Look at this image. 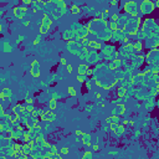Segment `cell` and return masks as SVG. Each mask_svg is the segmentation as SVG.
Masks as SVG:
<instances>
[{
    "mask_svg": "<svg viewBox=\"0 0 159 159\" xmlns=\"http://www.w3.org/2000/svg\"><path fill=\"white\" fill-rule=\"evenodd\" d=\"M29 24H30V23H29V21H24V25H25V26H27V25H29Z\"/></svg>",
    "mask_w": 159,
    "mask_h": 159,
    "instance_id": "54",
    "label": "cell"
},
{
    "mask_svg": "<svg viewBox=\"0 0 159 159\" xmlns=\"http://www.w3.org/2000/svg\"><path fill=\"white\" fill-rule=\"evenodd\" d=\"M86 111H87V112H91V111H92V107H91V106H87V107H86Z\"/></svg>",
    "mask_w": 159,
    "mask_h": 159,
    "instance_id": "49",
    "label": "cell"
},
{
    "mask_svg": "<svg viewBox=\"0 0 159 159\" xmlns=\"http://www.w3.org/2000/svg\"><path fill=\"white\" fill-rule=\"evenodd\" d=\"M50 152H52V153H58V152H57V147L55 145V144H51V147H50Z\"/></svg>",
    "mask_w": 159,
    "mask_h": 159,
    "instance_id": "37",
    "label": "cell"
},
{
    "mask_svg": "<svg viewBox=\"0 0 159 159\" xmlns=\"http://www.w3.org/2000/svg\"><path fill=\"white\" fill-rule=\"evenodd\" d=\"M119 65H120V61H119L118 58H116V60H113L112 62H109V63H108V67L111 68V70H116V68L119 66Z\"/></svg>",
    "mask_w": 159,
    "mask_h": 159,
    "instance_id": "12",
    "label": "cell"
},
{
    "mask_svg": "<svg viewBox=\"0 0 159 159\" xmlns=\"http://www.w3.org/2000/svg\"><path fill=\"white\" fill-rule=\"evenodd\" d=\"M78 82H87V75H77V77H76Z\"/></svg>",
    "mask_w": 159,
    "mask_h": 159,
    "instance_id": "24",
    "label": "cell"
},
{
    "mask_svg": "<svg viewBox=\"0 0 159 159\" xmlns=\"http://www.w3.org/2000/svg\"><path fill=\"white\" fill-rule=\"evenodd\" d=\"M109 30L112 32H117L118 31V23H116V21H109Z\"/></svg>",
    "mask_w": 159,
    "mask_h": 159,
    "instance_id": "15",
    "label": "cell"
},
{
    "mask_svg": "<svg viewBox=\"0 0 159 159\" xmlns=\"http://www.w3.org/2000/svg\"><path fill=\"white\" fill-rule=\"evenodd\" d=\"M42 112H43V111H40V109H35V111L31 113V116L34 117V118H37L39 116H41V114H42Z\"/></svg>",
    "mask_w": 159,
    "mask_h": 159,
    "instance_id": "27",
    "label": "cell"
},
{
    "mask_svg": "<svg viewBox=\"0 0 159 159\" xmlns=\"http://www.w3.org/2000/svg\"><path fill=\"white\" fill-rule=\"evenodd\" d=\"M87 71H88V66H87L86 63L78 65V67H77V73L78 75H86Z\"/></svg>",
    "mask_w": 159,
    "mask_h": 159,
    "instance_id": "8",
    "label": "cell"
},
{
    "mask_svg": "<svg viewBox=\"0 0 159 159\" xmlns=\"http://www.w3.org/2000/svg\"><path fill=\"white\" fill-rule=\"evenodd\" d=\"M155 5H157V6L159 8V1H157V4H155Z\"/></svg>",
    "mask_w": 159,
    "mask_h": 159,
    "instance_id": "56",
    "label": "cell"
},
{
    "mask_svg": "<svg viewBox=\"0 0 159 159\" xmlns=\"http://www.w3.org/2000/svg\"><path fill=\"white\" fill-rule=\"evenodd\" d=\"M92 73H93V71H92V70H90V68H88V71H87V73H86V75H87V76H88V75H90V76H91V75H92Z\"/></svg>",
    "mask_w": 159,
    "mask_h": 159,
    "instance_id": "50",
    "label": "cell"
},
{
    "mask_svg": "<svg viewBox=\"0 0 159 159\" xmlns=\"http://www.w3.org/2000/svg\"><path fill=\"white\" fill-rule=\"evenodd\" d=\"M88 47L91 48H95V50H101L102 48V45L98 41H95V40H90L88 41Z\"/></svg>",
    "mask_w": 159,
    "mask_h": 159,
    "instance_id": "7",
    "label": "cell"
},
{
    "mask_svg": "<svg viewBox=\"0 0 159 159\" xmlns=\"http://www.w3.org/2000/svg\"><path fill=\"white\" fill-rule=\"evenodd\" d=\"M81 159H92V153L91 152H85Z\"/></svg>",
    "mask_w": 159,
    "mask_h": 159,
    "instance_id": "31",
    "label": "cell"
},
{
    "mask_svg": "<svg viewBox=\"0 0 159 159\" xmlns=\"http://www.w3.org/2000/svg\"><path fill=\"white\" fill-rule=\"evenodd\" d=\"M60 62H61V65H63V66H67V62H66V58H61V60H60Z\"/></svg>",
    "mask_w": 159,
    "mask_h": 159,
    "instance_id": "42",
    "label": "cell"
},
{
    "mask_svg": "<svg viewBox=\"0 0 159 159\" xmlns=\"http://www.w3.org/2000/svg\"><path fill=\"white\" fill-rule=\"evenodd\" d=\"M62 37H63V40H71V37H73L72 31H71L70 29L68 30H65L63 34H62Z\"/></svg>",
    "mask_w": 159,
    "mask_h": 159,
    "instance_id": "14",
    "label": "cell"
},
{
    "mask_svg": "<svg viewBox=\"0 0 159 159\" xmlns=\"http://www.w3.org/2000/svg\"><path fill=\"white\" fill-rule=\"evenodd\" d=\"M21 135H23V132H20V130H18V129H14V133H13V139H19Z\"/></svg>",
    "mask_w": 159,
    "mask_h": 159,
    "instance_id": "23",
    "label": "cell"
},
{
    "mask_svg": "<svg viewBox=\"0 0 159 159\" xmlns=\"http://www.w3.org/2000/svg\"><path fill=\"white\" fill-rule=\"evenodd\" d=\"M85 83H86V87H87V90H91V88H92V85H91V82H90V81L85 82Z\"/></svg>",
    "mask_w": 159,
    "mask_h": 159,
    "instance_id": "43",
    "label": "cell"
},
{
    "mask_svg": "<svg viewBox=\"0 0 159 159\" xmlns=\"http://www.w3.org/2000/svg\"><path fill=\"white\" fill-rule=\"evenodd\" d=\"M124 132H125V128L123 127L122 124H119V125H118V128H117V130H116V133H114V134L119 137V135H123V134H124Z\"/></svg>",
    "mask_w": 159,
    "mask_h": 159,
    "instance_id": "16",
    "label": "cell"
},
{
    "mask_svg": "<svg viewBox=\"0 0 159 159\" xmlns=\"http://www.w3.org/2000/svg\"><path fill=\"white\" fill-rule=\"evenodd\" d=\"M124 11L129 14L132 18H138L139 15V6L135 1H127L124 4Z\"/></svg>",
    "mask_w": 159,
    "mask_h": 159,
    "instance_id": "1",
    "label": "cell"
},
{
    "mask_svg": "<svg viewBox=\"0 0 159 159\" xmlns=\"http://www.w3.org/2000/svg\"><path fill=\"white\" fill-rule=\"evenodd\" d=\"M56 118H57L56 113H53V112H52V113L50 114V117H48V122H53V120L56 119Z\"/></svg>",
    "mask_w": 159,
    "mask_h": 159,
    "instance_id": "35",
    "label": "cell"
},
{
    "mask_svg": "<svg viewBox=\"0 0 159 159\" xmlns=\"http://www.w3.org/2000/svg\"><path fill=\"white\" fill-rule=\"evenodd\" d=\"M118 96L119 97H124L125 96V87H119L118 88Z\"/></svg>",
    "mask_w": 159,
    "mask_h": 159,
    "instance_id": "28",
    "label": "cell"
},
{
    "mask_svg": "<svg viewBox=\"0 0 159 159\" xmlns=\"http://www.w3.org/2000/svg\"><path fill=\"white\" fill-rule=\"evenodd\" d=\"M71 13H72L73 15H77V14H80V11H81V8L80 6H77V5H72V6H71Z\"/></svg>",
    "mask_w": 159,
    "mask_h": 159,
    "instance_id": "18",
    "label": "cell"
},
{
    "mask_svg": "<svg viewBox=\"0 0 159 159\" xmlns=\"http://www.w3.org/2000/svg\"><path fill=\"white\" fill-rule=\"evenodd\" d=\"M75 134L77 135V137H83V132H82V130H80V129H76V132H75Z\"/></svg>",
    "mask_w": 159,
    "mask_h": 159,
    "instance_id": "39",
    "label": "cell"
},
{
    "mask_svg": "<svg viewBox=\"0 0 159 159\" xmlns=\"http://www.w3.org/2000/svg\"><path fill=\"white\" fill-rule=\"evenodd\" d=\"M67 13V9H63V10H61V11H60V16H62V15H65Z\"/></svg>",
    "mask_w": 159,
    "mask_h": 159,
    "instance_id": "46",
    "label": "cell"
},
{
    "mask_svg": "<svg viewBox=\"0 0 159 159\" xmlns=\"http://www.w3.org/2000/svg\"><path fill=\"white\" fill-rule=\"evenodd\" d=\"M30 73L32 77H39L40 76V62L37 60H34L30 67Z\"/></svg>",
    "mask_w": 159,
    "mask_h": 159,
    "instance_id": "4",
    "label": "cell"
},
{
    "mask_svg": "<svg viewBox=\"0 0 159 159\" xmlns=\"http://www.w3.org/2000/svg\"><path fill=\"white\" fill-rule=\"evenodd\" d=\"M92 148H93V150H95V152H97V150H100V147H98L97 144H95V145H93Z\"/></svg>",
    "mask_w": 159,
    "mask_h": 159,
    "instance_id": "48",
    "label": "cell"
},
{
    "mask_svg": "<svg viewBox=\"0 0 159 159\" xmlns=\"http://www.w3.org/2000/svg\"><path fill=\"white\" fill-rule=\"evenodd\" d=\"M118 125H119V123H114V124H111V125H109V129H111L113 133H116V130H117V128H118Z\"/></svg>",
    "mask_w": 159,
    "mask_h": 159,
    "instance_id": "34",
    "label": "cell"
},
{
    "mask_svg": "<svg viewBox=\"0 0 159 159\" xmlns=\"http://www.w3.org/2000/svg\"><path fill=\"white\" fill-rule=\"evenodd\" d=\"M26 10H27L26 6H15V8L13 9V14H14L15 18L23 20L24 16H25V14H26Z\"/></svg>",
    "mask_w": 159,
    "mask_h": 159,
    "instance_id": "3",
    "label": "cell"
},
{
    "mask_svg": "<svg viewBox=\"0 0 159 159\" xmlns=\"http://www.w3.org/2000/svg\"><path fill=\"white\" fill-rule=\"evenodd\" d=\"M66 71H67V72L68 73H71V72H72V65H67V66H66Z\"/></svg>",
    "mask_w": 159,
    "mask_h": 159,
    "instance_id": "40",
    "label": "cell"
},
{
    "mask_svg": "<svg viewBox=\"0 0 159 159\" xmlns=\"http://www.w3.org/2000/svg\"><path fill=\"white\" fill-rule=\"evenodd\" d=\"M23 40H24V36H23V35H20V36L18 37V40H16V42H18V43H19V42H21V41H23Z\"/></svg>",
    "mask_w": 159,
    "mask_h": 159,
    "instance_id": "44",
    "label": "cell"
},
{
    "mask_svg": "<svg viewBox=\"0 0 159 159\" xmlns=\"http://www.w3.org/2000/svg\"><path fill=\"white\" fill-rule=\"evenodd\" d=\"M0 98H1V100H3V101H5V100H6V97H5V95H4V93H3V91H1V92H0Z\"/></svg>",
    "mask_w": 159,
    "mask_h": 159,
    "instance_id": "45",
    "label": "cell"
},
{
    "mask_svg": "<svg viewBox=\"0 0 159 159\" xmlns=\"http://www.w3.org/2000/svg\"><path fill=\"white\" fill-rule=\"evenodd\" d=\"M55 4H56L57 6L60 8V10L67 9V5H66V3H65V1H55ZM60 10H58V11H60Z\"/></svg>",
    "mask_w": 159,
    "mask_h": 159,
    "instance_id": "20",
    "label": "cell"
},
{
    "mask_svg": "<svg viewBox=\"0 0 159 159\" xmlns=\"http://www.w3.org/2000/svg\"><path fill=\"white\" fill-rule=\"evenodd\" d=\"M3 50H4V52H11L13 46L10 45L9 42H4V43H3Z\"/></svg>",
    "mask_w": 159,
    "mask_h": 159,
    "instance_id": "17",
    "label": "cell"
},
{
    "mask_svg": "<svg viewBox=\"0 0 159 159\" xmlns=\"http://www.w3.org/2000/svg\"><path fill=\"white\" fill-rule=\"evenodd\" d=\"M48 29H50V27H47L46 25H41V27H40V35H46L48 32Z\"/></svg>",
    "mask_w": 159,
    "mask_h": 159,
    "instance_id": "22",
    "label": "cell"
},
{
    "mask_svg": "<svg viewBox=\"0 0 159 159\" xmlns=\"http://www.w3.org/2000/svg\"><path fill=\"white\" fill-rule=\"evenodd\" d=\"M68 153H70V150H68L67 147H63V148H61V149H60V154H62V155H67Z\"/></svg>",
    "mask_w": 159,
    "mask_h": 159,
    "instance_id": "30",
    "label": "cell"
},
{
    "mask_svg": "<svg viewBox=\"0 0 159 159\" xmlns=\"http://www.w3.org/2000/svg\"><path fill=\"white\" fill-rule=\"evenodd\" d=\"M48 106H50V109H51V111H52V109H56V107H57V101L53 100V98H51L50 102H48Z\"/></svg>",
    "mask_w": 159,
    "mask_h": 159,
    "instance_id": "19",
    "label": "cell"
},
{
    "mask_svg": "<svg viewBox=\"0 0 159 159\" xmlns=\"http://www.w3.org/2000/svg\"><path fill=\"white\" fill-rule=\"evenodd\" d=\"M88 30L86 29V26H83V27H81V29L77 31V35H76V37H77V39H87V35H88Z\"/></svg>",
    "mask_w": 159,
    "mask_h": 159,
    "instance_id": "5",
    "label": "cell"
},
{
    "mask_svg": "<svg viewBox=\"0 0 159 159\" xmlns=\"http://www.w3.org/2000/svg\"><path fill=\"white\" fill-rule=\"evenodd\" d=\"M24 4L25 5H32V1H30V0H24Z\"/></svg>",
    "mask_w": 159,
    "mask_h": 159,
    "instance_id": "47",
    "label": "cell"
},
{
    "mask_svg": "<svg viewBox=\"0 0 159 159\" xmlns=\"http://www.w3.org/2000/svg\"><path fill=\"white\" fill-rule=\"evenodd\" d=\"M116 109H117V112H118V116H123V114L125 113V106L123 105V103H119Z\"/></svg>",
    "mask_w": 159,
    "mask_h": 159,
    "instance_id": "13",
    "label": "cell"
},
{
    "mask_svg": "<svg viewBox=\"0 0 159 159\" xmlns=\"http://www.w3.org/2000/svg\"><path fill=\"white\" fill-rule=\"evenodd\" d=\"M82 144L91 145V135L90 134H87V133L83 134V137H82Z\"/></svg>",
    "mask_w": 159,
    "mask_h": 159,
    "instance_id": "11",
    "label": "cell"
},
{
    "mask_svg": "<svg viewBox=\"0 0 159 159\" xmlns=\"http://www.w3.org/2000/svg\"><path fill=\"white\" fill-rule=\"evenodd\" d=\"M111 19H112V21H118V19H119V15L118 14H112V16H111Z\"/></svg>",
    "mask_w": 159,
    "mask_h": 159,
    "instance_id": "36",
    "label": "cell"
},
{
    "mask_svg": "<svg viewBox=\"0 0 159 159\" xmlns=\"http://www.w3.org/2000/svg\"><path fill=\"white\" fill-rule=\"evenodd\" d=\"M23 140L25 142V143H27V142H30L31 140V134L29 132H25L23 133Z\"/></svg>",
    "mask_w": 159,
    "mask_h": 159,
    "instance_id": "21",
    "label": "cell"
},
{
    "mask_svg": "<svg viewBox=\"0 0 159 159\" xmlns=\"http://www.w3.org/2000/svg\"><path fill=\"white\" fill-rule=\"evenodd\" d=\"M0 159H6V157H5V155H1V158H0Z\"/></svg>",
    "mask_w": 159,
    "mask_h": 159,
    "instance_id": "55",
    "label": "cell"
},
{
    "mask_svg": "<svg viewBox=\"0 0 159 159\" xmlns=\"http://www.w3.org/2000/svg\"><path fill=\"white\" fill-rule=\"evenodd\" d=\"M36 40L40 41V40H41V35H37V36H36Z\"/></svg>",
    "mask_w": 159,
    "mask_h": 159,
    "instance_id": "52",
    "label": "cell"
},
{
    "mask_svg": "<svg viewBox=\"0 0 159 159\" xmlns=\"http://www.w3.org/2000/svg\"><path fill=\"white\" fill-rule=\"evenodd\" d=\"M124 48L127 51H133L134 50V43H127V45L124 46Z\"/></svg>",
    "mask_w": 159,
    "mask_h": 159,
    "instance_id": "33",
    "label": "cell"
},
{
    "mask_svg": "<svg viewBox=\"0 0 159 159\" xmlns=\"http://www.w3.org/2000/svg\"><path fill=\"white\" fill-rule=\"evenodd\" d=\"M14 159H20V158H14Z\"/></svg>",
    "mask_w": 159,
    "mask_h": 159,
    "instance_id": "57",
    "label": "cell"
},
{
    "mask_svg": "<svg viewBox=\"0 0 159 159\" xmlns=\"http://www.w3.org/2000/svg\"><path fill=\"white\" fill-rule=\"evenodd\" d=\"M111 5H112V6H114V5H117V1H112V3H111Z\"/></svg>",
    "mask_w": 159,
    "mask_h": 159,
    "instance_id": "53",
    "label": "cell"
},
{
    "mask_svg": "<svg viewBox=\"0 0 159 159\" xmlns=\"http://www.w3.org/2000/svg\"><path fill=\"white\" fill-rule=\"evenodd\" d=\"M95 82H96V85H97L98 87H101V86H102V83H101V82H100V81H98V80H96Z\"/></svg>",
    "mask_w": 159,
    "mask_h": 159,
    "instance_id": "51",
    "label": "cell"
},
{
    "mask_svg": "<svg viewBox=\"0 0 159 159\" xmlns=\"http://www.w3.org/2000/svg\"><path fill=\"white\" fill-rule=\"evenodd\" d=\"M34 111H35V107H34V105H26V112L32 113Z\"/></svg>",
    "mask_w": 159,
    "mask_h": 159,
    "instance_id": "32",
    "label": "cell"
},
{
    "mask_svg": "<svg viewBox=\"0 0 159 159\" xmlns=\"http://www.w3.org/2000/svg\"><path fill=\"white\" fill-rule=\"evenodd\" d=\"M52 113L51 109H46V111H43L42 114L40 116V119L43 120V122H48V117H50V114Z\"/></svg>",
    "mask_w": 159,
    "mask_h": 159,
    "instance_id": "9",
    "label": "cell"
},
{
    "mask_svg": "<svg viewBox=\"0 0 159 159\" xmlns=\"http://www.w3.org/2000/svg\"><path fill=\"white\" fill-rule=\"evenodd\" d=\"M106 122H107V124H114V123H119V117L118 116H111V117H108L107 119H106Z\"/></svg>",
    "mask_w": 159,
    "mask_h": 159,
    "instance_id": "10",
    "label": "cell"
},
{
    "mask_svg": "<svg viewBox=\"0 0 159 159\" xmlns=\"http://www.w3.org/2000/svg\"><path fill=\"white\" fill-rule=\"evenodd\" d=\"M60 97H61V95H60V93H56V92L52 95V98H53V100H57V98H60Z\"/></svg>",
    "mask_w": 159,
    "mask_h": 159,
    "instance_id": "41",
    "label": "cell"
},
{
    "mask_svg": "<svg viewBox=\"0 0 159 159\" xmlns=\"http://www.w3.org/2000/svg\"><path fill=\"white\" fill-rule=\"evenodd\" d=\"M154 8H155V4L153 1H150V0H144V1H142L140 5H139V10L143 15L150 14L153 10H154Z\"/></svg>",
    "mask_w": 159,
    "mask_h": 159,
    "instance_id": "2",
    "label": "cell"
},
{
    "mask_svg": "<svg viewBox=\"0 0 159 159\" xmlns=\"http://www.w3.org/2000/svg\"><path fill=\"white\" fill-rule=\"evenodd\" d=\"M67 92H68V95H70L71 97H75L76 95H77V92H76V90L73 88L72 86H70L68 88H67Z\"/></svg>",
    "mask_w": 159,
    "mask_h": 159,
    "instance_id": "26",
    "label": "cell"
},
{
    "mask_svg": "<svg viewBox=\"0 0 159 159\" xmlns=\"http://www.w3.org/2000/svg\"><path fill=\"white\" fill-rule=\"evenodd\" d=\"M13 112L16 113V114H23L24 112H26V105H25V106H23V105L14 106V107H13Z\"/></svg>",
    "mask_w": 159,
    "mask_h": 159,
    "instance_id": "6",
    "label": "cell"
},
{
    "mask_svg": "<svg viewBox=\"0 0 159 159\" xmlns=\"http://www.w3.org/2000/svg\"><path fill=\"white\" fill-rule=\"evenodd\" d=\"M3 93L5 95V97H6V98H9L10 96L13 95V92H11V90H10V88H4L3 90Z\"/></svg>",
    "mask_w": 159,
    "mask_h": 159,
    "instance_id": "29",
    "label": "cell"
},
{
    "mask_svg": "<svg viewBox=\"0 0 159 159\" xmlns=\"http://www.w3.org/2000/svg\"><path fill=\"white\" fill-rule=\"evenodd\" d=\"M142 48H143V43H142V41H137L134 43V50L135 51H142Z\"/></svg>",
    "mask_w": 159,
    "mask_h": 159,
    "instance_id": "25",
    "label": "cell"
},
{
    "mask_svg": "<svg viewBox=\"0 0 159 159\" xmlns=\"http://www.w3.org/2000/svg\"><path fill=\"white\" fill-rule=\"evenodd\" d=\"M25 102H26V105H34V100H32V98H29V97H26Z\"/></svg>",
    "mask_w": 159,
    "mask_h": 159,
    "instance_id": "38",
    "label": "cell"
}]
</instances>
